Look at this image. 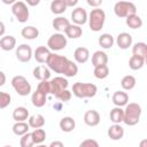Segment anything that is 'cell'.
I'll return each mask as SVG.
<instances>
[{"instance_id": "cell-47", "label": "cell", "mask_w": 147, "mask_h": 147, "mask_svg": "<svg viewBox=\"0 0 147 147\" xmlns=\"http://www.w3.org/2000/svg\"><path fill=\"white\" fill-rule=\"evenodd\" d=\"M139 147H147V138L146 139H142L139 142Z\"/></svg>"}, {"instance_id": "cell-11", "label": "cell", "mask_w": 147, "mask_h": 147, "mask_svg": "<svg viewBox=\"0 0 147 147\" xmlns=\"http://www.w3.org/2000/svg\"><path fill=\"white\" fill-rule=\"evenodd\" d=\"M15 55H16V59L20 62L26 63L33 56V52H32V48L28 44H21L20 46H17L16 52H15Z\"/></svg>"}, {"instance_id": "cell-40", "label": "cell", "mask_w": 147, "mask_h": 147, "mask_svg": "<svg viewBox=\"0 0 147 147\" xmlns=\"http://www.w3.org/2000/svg\"><path fill=\"white\" fill-rule=\"evenodd\" d=\"M79 147H100L98 141L94 139H85L79 144Z\"/></svg>"}, {"instance_id": "cell-3", "label": "cell", "mask_w": 147, "mask_h": 147, "mask_svg": "<svg viewBox=\"0 0 147 147\" xmlns=\"http://www.w3.org/2000/svg\"><path fill=\"white\" fill-rule=\"evenodd\" d=\"M75 96L79 98V99H86V98H93L95 96L96 92H98V87L96 85L92 84V83H82V82H77L72 85V91Z\"/></svg>"}, {"instance_id": "cell-23", "label": "cell", "mask_w": 147, "mask_h": 147, "mask_svg": "<svg viewBox=\"0 0 147 147\" xmlns=\"http://www.w3.org/2000/svg\"><path fill=\"white\" fill-rule=\"evenodd\" d=\"M13 118L15 119V122H25L30 118L29 110L25 107H16L13 110Z\"/></svg>"}, {"instance_id": "cell-36", "label": "cell", "mask_w": 147, "mask_h": 147, "mask_svg": "<svg viewBox=\"0 0 147 147\" xmlns=\"http://www.w3.org/2000/svg\"><path fill=\"white\" fill-rule=\"evenodd\" d=\"M93 74H94V77H95V78H98V79H105V78H107L108 75H109V68H108L107 64L95 67Z\"/></svg>"}, {"instance_id": "cell-26", "label": "cell", "mask_w": 147, "mask_h": 147, "mask_svg": "<svg viewBox=\"0 0 147 147\" xmlns=\"http://www.w3.org/2000/svg\"><path fill=\"white\" fill-rule=\"evenodd\" d=\"M21 34L24 39H28V40H32V39H36L38 36H39V30L36 28V26H32V25H28V26H24L21 31Z\"/></svg>"}, {"instance_id": "cell-9", "label": "cell", "mask_w": 147, "mask_h": 147, "mask_svg": "<svg viewBox=\"0 0 147 147\" xmlns=\"http://www.w3.org/2000/svg\"><path fill=\"white\" fill-rule=\"evenodd\" d=\"M69 82L64 77H55L49 80V87H51V94H53L56 99L65 91L68 90Z\"/></svg>"}, {"instance_id": "cell-50", "label": "cell", "mask_w": 147, "mask_h": 147, "mask_svg": "<svg viewBox=\"0 0 147 147\" xmlns=\"http://www.w3.org/2000/svg\"><path fill=\"white\" fill-rule=\"evenodd\" d=\"M3 147H11V146H8V145H7V146H3Z\"/></svg>"}, {"instance_id": "cell-49", "label": "cell", "mask_w": 147, "mask_h": 147, "mask_svg": "<svg viewBox=\"0 0 147 147\" xmlns=\"http://www.w3.org/2000/svg\"><path fill=\"white\" fill-rule=\"evenodd\" d=\"M145 64L147 65V55H146V57H145Z\"/></svg>"}, {"instance_id": "cell-46", "label": "cell", "mask_w": 147, "mask_h": 147, "mask_svg": "<svg viewBox=\"0 0 147 147\" xmlns=\"http://www.w3.org/2000/svg\"><path fill=\"white\" fill-rule=\"evenodd\" d=\"M0 26H1V30H0V36L1 37H3V34H5V23L1 21L0 22Z\"/></svg>"}, {"instance_id": "cell-15", "label": "cell", "mask_w": 147, "mask_h": 147, "mask_svg": "<svg viewBox=\"0 0 147 147\" xmlns=\"http://www.w3.org/2000/svg\"><path fill=\"white\" fill-rule=\"evenodd\" d=\"M32 74H33V77L40 82L48 80L51 77V70L48 67H45V65H37L33 69Z\"/></svg>"}, {"instance_id": "cell-19", "label": "cell", "mask_w": 147, "mask_h": 147, "mask_svg": "<svg viewBox=\"0 0 147 147\" xmlns=\"http://www.w3.org/2000/svg\"><path fill=\"white\" fill-rule=\"evenodd\" d=\"M70 24H71V23L69 22V20L65 18V17H63V16L55 17V18L53 20V22H52V26H53L56 31H59L60 33H61V32H65V30L68 29V26H69Z\"/></svg>"}, {"instance_id": "cell-43", "label": "cell", "mask_w": 147, "mask_h": 147, "mask_svg": "<svg viewBox=\"0 0 147 147\" xmlns=\"http://www.w3.org/2000/svg\"><path fill=\"white\" fill-rule=\"evenodd\" d=\"M64 1H65L67 7H74L78 3V0H64Z\"/></svg>"}, {"instance_id": "cell-27", "label": "cell", "mask_w": 147, "mask_h": 147, "mask_svg": "<svg viewBox=\"0 0 147 147\" xmlns=\"http://www.w3.org/2000/svg\"><path fill=\"white\" fill-rule=\"evenodd\" d=\"M98 42H99V45H100L102 48L109 49V48L113 47L115 40H114V37H113L110 33H102V34L99 37Z\"/></svg>"}, {"instance_id": "cell-42", "label": "cell", "mask_w": 147, "mask_h": 147, "mask_svg": "<svg viewBox=\"0 0 147 147\" xmlns=\"http://www.w3.org/2000/svg\"><path fill=\"white\" fill-rule=\"evenodd\" d=\"M48 147H64V145H63L62 141H60V140H55V141H52L51 145H49Z\"/></svg>"}, {"instance_id": "cell-41", "label": "cell", "mask_w": 147, "mask_h": 147, "mask_svg": "<svg viewBox=\"0 0 147 147\" xmlns=\"http://www.w3.org/2000/svg\"><path fill=\"white\" fill-rule=\"evenodd\" d=\"M87 5L95 7V8H99V6L102 5V0H87Z\"/></svg>"}, {"instance_id": "cell-37", "label": "cell", "mask_w": 147, "mask_h": 147, "mask_svg": "<svg viewBox=\"0 0 147 147\" xmlns=\"http://www.w3.org/2000/svg\"><path fill=\"white\" fill-rule=\"evenodd\" d=\"M32 133V137H33V140H34V144L36 145H40L44 142V140L46 139V131L44 129H34Z\"/></svg>"}, {"instance_id": "cell-18", "label": "cell", "mask_w": 147, "mask_h": 147, "mask_svg": "<svg viewBox=\"0 0 147 147\" xmlns=\"http://www.w3.org/2000/svg\"><path fill=\"white\" fill-rule=\"evenodd\" d=\"M107 134L111 140H121L124 136V129L119 124H113L108 127Z\"/></svg>"}, {"instance_id": "cell-16", "label": "cell", "mask_w": 147, "mask_h": 147, "mask_svg": "<svg viewBox=\"0 0 147 147\" xmlns=\"http://www.w3.org/2000/svg\"><path fill=\"white\" fill-rule=\"evenodd\" d=\"M116 44L121 49H127L132 46V36L127 32H121L116 38Z\"/></svg>"}, {"instance_id": "cell-31", "label": "cell", "mask_w": 147, "mask_h": 147, "mask_svg": "<svg viewBox=\"0 0 147 147\" xmlns=\"http://www.w3.org/2000/svg\"><path fill=\"white\" fill-rule=\"evenodd\" d=\"M136 84H137L136 77L132 76V75H126L121 80V86L124 91H131L132 88H134Z\"/></svg>"}, {"instance_id": "cell-39", "label": "cell", "mask_w": 147, "mask_h": 147, "mask_svg": "<svg viewBox=\"0 0 147 147\" xmlns=\"http://www.w3.org/2000/svg\"><path fill=\"white\" fill-rule=\"evenodd\" d=\"M11 102V96L7 92H0V108L5 109Z\"/></svg>"}, {"instance_id": "cell-38", "label": "cell", "mask_w": 147, "mask_h": 147, "mask_svg": "<svg viewBox=\"0 0 147 147\" xmlns=\"http://www.w3.org/2000/svg\"><path fill=\"white\" fill-rule=\"evenodd\" d=\"M34 145L36 144H34L32 133H30V132H28L26 134L22 136L21 139H20V146L21 147H33Z\"/></svg>"}, {"instance_id": "cell-24", "label": "cell", "mask_w": 147, "mask_h": 147, "mask_svg": "<svg viewBox=\"0 0 147 147\" xmlns=\"http://www.w3.org/2000/svg\"><path fill=\"white\" fill-rule=\"evenodd\" d=\"M59 125H60V129H61L63 132H71V131H74V129L76 127V122H75V119H74L72 117H70V116H64V117L61 118Z\"/></svg>"}, {"instance_id": "cell-1", "label": "cell", "mask_w": 147, "mask_h": 147, "mask_svg": "<svg viewBox=\"0 0 147 147\" xmlns=\"http://www.w3.org/2000/svg\"><path fill=\"white\" fill-rule=\"evenodd\" d=\"M46 64L49 70L56 74H62L65 77H75L78 74V67L74 61L69 60L67 56L59 55L56 53L51 54Z\"/></svg>"}, {"instance_id": "cell-44", "label": "cell", "mask_w": 147, "mask_h": 147, "mask_svg": "<svg viewBox=\"0 0 147 147\" xmlns=\"http://www.w3.org/2000/svg\"><path fill=\"white\" fill-rule=\"evenodd\" d=\"M0 77H1V80H0V86H3L5 83H6V75L3 71H0Z\"/></svg>"}, {"instance_id": "cell-8", "label": "cell", "mask_w": 147, "mask_h": 147, "mask_svg": "<svg viewBox=\"0 0 147 147\" xmlns=\"http://www.w3.org/2000/svg\"><path fill=\"white\" fill-rule=\"evenodd\" d=\"M11 13L20 23H25L29 20V16H30L28 5L24 1H21V0L15 1L11 5Z\"/></svg>"}, {"instance_id": "cell-10", "label": "cell", "mask_w": 147, "mask_h": 147, "mask_svg": "<svg viewBox=\"0 0 147 147\" xmlns=\"http://www.w3.org/2000/svg\"><path fill=\"white\" fill-rule=\"evenodd\" d=\"M67 46V37H64V34L57 32V33H53L48 40H47V47L49 48V51H61L64 49Z\"/></svg>"}, {"instance_id": "cell-7", "label": "cell", "mask_w": 147, "mask_h": 147, "mask_svg": "<svg viewBox=\"0 0 147 147\" xmlns=\"http://www.w3.org/2000/svg\"><path fill=\"white\" fill-rule=\"evenodd\" d=\"M11 86L15 90V92L22 96H25L31 92V84L28 82V79L24 76L21 75L14 76L11 78Z\"/></svg>"}, {"instance_id": "cell-20", "label": "cell", "mask_w": 147, "mask_h": 147, "mask_svg": "<svg viewBox=\"0 0 147 147\" xmlns=\"http://www.w3.org/2000/svg\"><path fill=\"white\" fill-rule=\"evenodd\" d=\"M74 57L77 63H85L90 59V51L86 47H77L74 52Z\"/></svg>"}, {"instance_id": "cell-32", "label": "cell", "mask_w": 147, "mask_h": 147, "mask_svg": "<svg viewBox=\"0 0 147 147\" xmlns=\"http://www.w3.org/2000/svg\"><path fill=\"white\" fill-rule=\"evenodd\" d=\"M29 129H30V125L26 122H16L13 125V132H14V134L20 136V137L26 134L29 132Z\"/></svg>"}, {"instance_id": "cell-30", "label": "cell", "mask_w": 147, "mask_h": 147, "mask_svg": "<svg viewBox=\"0 0 147 147\" xmlns=\"http://www.w3.org/2000/svg\"><path fill=\"white\" fill-rule=\"evenodd\" d=\"M28 121H29L30 127H32V129H41L45 125V117L41 114L30 116V118Z\"/></svg>"}, {"instance_id": "cell-28", "label": "cell", "mask_w": 147, "mask_h": 147, "mask_svg": "<svg viewBox=\"0 0 147 147\" xmlns=\"http://www.w3.org/2000/svg\"><path fill=\"white\" fill-rule=\"evenodd\" d=\"M67 5L64 0H53L51 2V11L55 15H60L67 10Z\"/></svg>"}, {"instance_id": "cell-17", "label": "cell", "mask_w": 147, "mask_h": 147, "mask_svg": "<svg viewBox=\"0 0 147 147\" xmlns=\"http://www.w3.org/2000/svg\"><path fill=\"white\" fill-rule=\"evenodd\" d=\"M111 100H113V103L116 106V107H123V106H126L127 102H129V94L124 91H116L113 96H111Z\"/></svg>"}, {"instance_id": "cell-12", "label": "cell", "mask_w": 147, "mask_h": 147, "mask_svg": "<svg viewBox=\"0 0 147 147\" xmlns=\"http://www.w3.org/2000/svg\"><path fill=\"white\" fill-rule=\"evenodd\" d=\"M71 21L76 25H84L88 21L87 11L83 7H77L71 11Z\"/></svg>"}, {"instance_id": "cell-22", "label": "cell", "mask_w": 147, "mask_h": 147, "mask_svg": "<svg viewBox=\"0 0 147 147\" xmlns=\"http://www.w3.org/2000/svg\"><path fill=\"white\" fill-rule=\"evenodd\" d=\"M16 46V39L14 36H3L0 39V47L2 51H11Z\"/></svg>"}, {"instance_id": "cell-35", "label": "cell", "mask_w": 147, "mask_h": 147, "mask_svg": "<svg viewBox=\"0 0 147 147\" xmlns=\"http://www.w3.org/2000/svg\"><path fill=\"white\" fill-rule=\"evenodd\" d=\"M144 65H145V59H144V57L132 55V56L130 57V60H129V67H130V69H132V70H139V69H141Z\"/></svg>"}, {"instance_id": "cell-14", "label": "cell", "mask_w": 147, "mask_h": 147, "mask_svg": "<svg viewBox=\"0 0 147 147\" xmlns=\"http://www.w3.org/2000/svg\"><path fill=\"white\" fill-rule=\"evenodd\" d=\"M84 123L88 126H96L100 123V114L94 109L87 110L84 114Z\"/></svg>"}, {"instance_id": "cell-33", "label": "cell", "mask_w": 147, "mask_h": 147, "mask_svg": "<svg viewBox=\"0 0 147 147\" xmlns=\"http://www.w3.org/2000/svg\"><path fill=\"white\" fill-rule=\"evenodd\" d=\"M125 22H126V25H127L129 28L133 29V30L139 29V28L142 26V20H141V17H140L139 15H137V14L126 17V18H125Z\"/></svg>"}, {"instance_id": "cell-45", "label": "cell", "mask_w": 147, "mask_h": 147, "mask_svg": "<svg viewBox=\"0 0 147 147\" xmlns=\"http://www.w3.org/2000/svg\"><path fill=\"white\" fill-rule=\"evenodd\" d=\"M39 0H28L26 1V3L28 5H30V6H37V5H39Z\"/></svg>"}, {"instance_id": "cell-34", "label": "cell", "mask_w": 147, "mask_h": 147, "mask_svg": "<svg viewBox=\"0 0 147 147\" xmlns=\"http://www.w3.org/2000/svg\"><path fill=\"white\" fill-rule=\"evenodd\" d=\"M132 54L136 56H140V57H146L147 55V44L145 42H137L133 45L132 47Z\"/></svg>"}, {"instance_id": "cell-6", "label": "cell", "mask_w": 147, "mask_h": 147, "mask_svg": "<svg viewBox=\"0 0 147 147\" xmlns=\"http://www.w3.org/2000/svg\"><path fill=\"white\" fill-rule=\"evenodd\" d=\"M114 13L117 17H129L137 14V7L130 1H117L114 6Z\"/></svg>"}, {"instance_id": "cell-25", "label": "cell", "mask_w": 147, "mask_h": 147, "mask_svg": "<svg viewBox=\"0 0 147 147\" xmlns=\"http://www.w3.org/2000/svg\"><path fill=\"white\" fill-rule=\"evenodd\" d=\"M109 118L114 124H119L124 121V109L121 107H115L109 113Z\"/></svg>"}, {"instance_id": "cell-13", "label": "cell", "mask_w": 147, "mask_h": 147, "mask_svg": "<svg viewBox=\"0 0 147 147\" xmlns=\"http://www.w3.org/2000/svg\"><path fill=\"white\" fill-rule=\"evenodd\" d=\"M51 51L46 46H38L34 52H33V57L37 62L39 63H47L49 56H51Z\"/></svg>"}, {"instance_id": "cell-48", "label": "cell", "mask_w": 147, "mask_h": 147, "mask_svg": "<svg viewBox=\"0 0 147 147\" xmlns=\"http://www.w3.org/2000/svg\"><path fill=\"white\" fill-rule=\"evenodd\" d=\"M36 147H48V146H46V145H42V144H40V145H37Z\"/></svg>"}, {"instance_id": "cell-29", "label": "cell", "mask_w": 147, "mask_h": 147, "mask_svg": "<svg viewBox=\"0 0 147 147\" xmlns=\"http://www.w3.org/2000/svg\"><path fill=\"white\" fill-rule=\"evenodd\" d=\"M65 36L68 38H71V39H77L79 37H82L83 34V29L79 26V25H76V24H70L68 26V29L65 30Z\"/></svg>"}, {"instance_id": "cell-5", "label": "cell", "mask_w": 147, "mask_h": 147, "mask_svg": "<svg viewBox=\"0 0 147 147\" xmlns=\"http://www.w3.org/2000/svg\"><path fill=\"white\" fill-rule=\"evenodd\" d=\"M106 21V13L100 8H94L88 15V26L92 31L98 32L103 28Z\"/></svg>"}, {"instance_id": "cell-21", "label": "cell", "mask_w": 147, "mask_h": 147, "mask_svg": "<svg viewBox=\"0 0 147 147\" xmlns=\"http://www.w3.org/2000/svg\"><path fill=\"white\" fill-rule=\"evenodd\" d=\"M108 62V55L103 51H96L92 55V64L93 67H99V65H105Z\"/></svg>"}, {"instance_id": "cell-2", "label": "cell", "mask_w": 147, "mask_h": 147, "mask_svg": "<svg viewBox=\"0 0 147 147\" xmlns=\"http://www.w3.org/2000/svg\"><path fill=\"white\" fill-rule=\"evenodd\" d=\"M51 93V87H49V82L48 80H44L40 82L37 86V90L32 93L31 95V101L32 105L37 108H41L45 106L46 103V96L47 94Z\"/></svg>"}, {"instance_id": "cell-4", "label": "cell", "mask_w": 147, "mask_h": 147, "mask_svg": "<svg viewBox=\"0 0 147 147\" xmlns=\"http://www.w3.org/2000/svg\"><path fill=\"white\" fill-rule=\"evenodd\" d=\"M141 107L136 102L127 103L124 109V123L129 126H133L139 123L141 116Z\"/></svg>"}]
</instances>
